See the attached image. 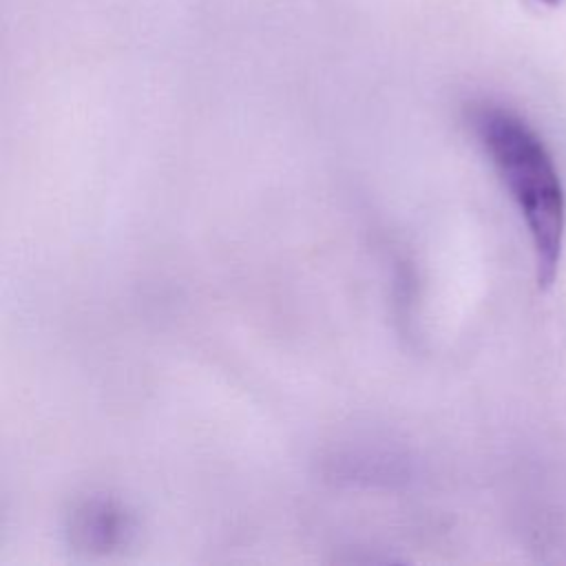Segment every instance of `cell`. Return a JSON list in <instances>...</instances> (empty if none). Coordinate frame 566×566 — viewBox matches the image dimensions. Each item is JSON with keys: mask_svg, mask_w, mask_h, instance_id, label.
Returning a JSON list of instances; mask_svg holds the SVG:
<instances>
[{"mask_svg": "<svg viewBox=\"0 0 566 566\" xmlns=\"http://www.w3.org/2000/svg\"><path fill=\"white\" fill-rule=\"evenodd\" d=\"M471 126L526 223L537 283L548 287L559 268L566 230V197L553 157L539 135L506 108L478 106Z\"/></svg>", "mask_w": 566, "mask_h": 566, "instance_id": "obj_1", "label": "cell"}, {"mask_svg": "<svg viewBox=\"0 0 566 566\" xmlns=\"http://www.w3.org/2000/svg\"><path fill=\"white\" fill-rule=\"evenodd\" d=\"M128 533V513L108 500L84 502L71 520V537L80 548L86 551H113L126 542Z\"/></svg>", "mask_w": 566, "mask_h": 566, "instance_id": "obj_2", "label": "cell"}, {"mask_svg": "<svg viewBox=\"0 0 566 566\" xmlns=\"http://www.w3.org/2000/svg\"><path fill=\"white\" fill-rule=\"evenodd\" d=\"M537 2H542V4H546V7H555V4H559L562 0H537Z\"/></svg>", "mask_w": 566, "mask_h": 566, "instance_id": "obj_3", "label": "cell"}]
</instances>
